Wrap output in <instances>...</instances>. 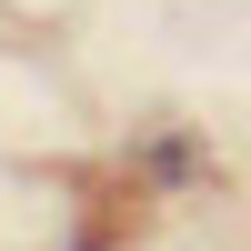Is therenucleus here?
Returning <instances> with one entry per match:
<instances>
[{
    "instance_id": "1",
    "label": "nucleus",
    "mask_w": 251,
    "mask_h": 251,
    "mask_svg": "<svg viewBox=\"0 0 251 251\" xmlns=\"http://www.w3.org/2000/svg\"><path fill=\"white\" fill-rule=\"evenodd\" d=\"M80 251H111V241H80Z\"/></svg>"
}]
</instances>
